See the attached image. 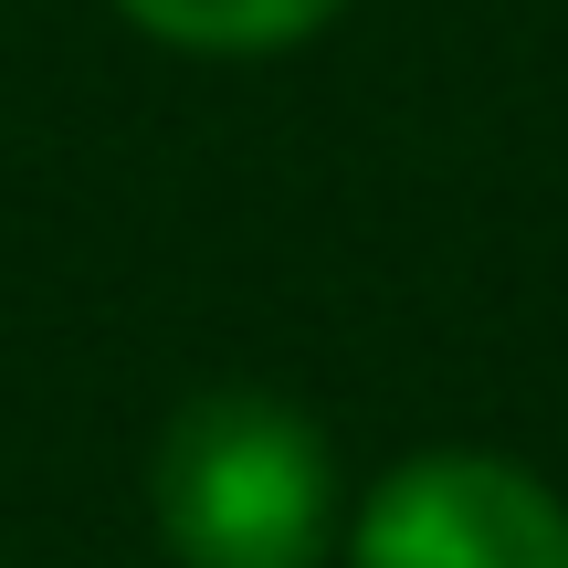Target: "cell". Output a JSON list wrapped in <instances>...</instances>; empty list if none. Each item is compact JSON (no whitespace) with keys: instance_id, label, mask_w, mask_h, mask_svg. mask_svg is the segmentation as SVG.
<instances>
[{"instance_id":"3","label":"cell","mask_w":568,"mask_h":568,"mask_svg":"<svg viewBox=\"0 0 568 568\" xmlns=\"http://www.w3.org/2000/svg\"><path fill=\"white\" fill-rule=\"evenodd\" d=\"M116 11L180 53H284V42L326 32L347 0H116Z\"/></svg>"},{"instance_id":"2","label":"cell","mask_w":568,"mask_h":568,"mask_svg":"<svg viewBox=\"0 0 568 568\" xmlns=\"http://www.w3.org/2000/svg\"><path fill=\"white\" fill-rule=\"evenodd\" d=\"M347 568H568V506L506 453H422L368 495Z\"/></svg>"},{"instance_id":"1","label":"cell","mask_w":568,"mask_h":568,"mask_svg":"<svg viewBox=\"0 0 568 568\" xmlns=\"http://www.w3.org/2000/svg\"><path fill=\"white\" fill-rule=\"evenodd\" d=\"M148 506L180 568H316L337 537V453L274 389H201L159 432Z\"/></svg>"}]
</instances>
